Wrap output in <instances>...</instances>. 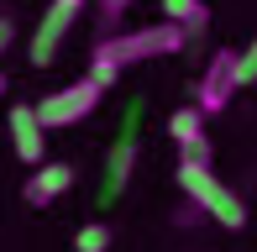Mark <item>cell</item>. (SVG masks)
<instances>
[{"instance_id": "1", "label": "cell", "mask_w": 257, "mask_h": 252, "mask_svg": "<svg viewBox=\"0 0 257 252\" xmlns=\"http://www.w3.org/2000/svg\"><path fill=\"white\" fill-rule=\"evenodd\" d=\"M184 48H189V32H184V27H173V21H153V27H137V32L100 37L95 42V58H89V74L110 89L121 68L147 63V58H173V53H184Z\"/></svg>"}, {"instance_id": "2", "label": "cell", "mask_w": 257, "mask_h": 252, "mask_svg": "<svg viewBox=\"0 0 257 252\" xmlns=\"http://www.w3.org/2000/svg\"><path fill=\"white\" fill-rule=\"evenodd\" d=\"M179 189H184V200H194L215 226H226V231H241V226H247L241 194L220 184V174L210 163H184V158H179Z\"/></svg>"}, {"instance_id": "3", "label": "cell", "mask_w": 257, "mask_h": 252, "mask_svg": "<svg viewBox=\"0 0 257 252\" xmlns=\"http://www.w3.org/2000/svg\"><path fill=\"white\" fill-rule=\"evenodd\" d=\"M100 95H105V84L95 74H84V79H74V84L53 89V95H42L37 100V121L48 126V132H58V126H79L89 110L100 105Z\"/></svg>"}, {"instance_id": "4", "label": "cell", "mask_w": 257, "mask_h": 252, "mask_svg": "<svg viewBox=\"0 0 257 252\" xmlns=\"http://www.w3.org/2000/svg\"><path fill=\"white\" fill-rule=\"evenodd\" d=\"M79 16H84V0H48V11L37 16V32H32V42H27V63L32 68H48Z\"/></svg>"}, {"instance_id": "5", "label": "cell", "mask_w": 257, "mask_h": 252, "mask_svg": "<svg viewBox=\"0 0 257 252\" xmlns=\"http://www.w3.org/2000/svg\"><path fill=\"white\" fill-rule=\"evenodd\" d=\"M236 89H241V84H236V53H231V48L210 53L205 74H200V89H194V105H200L205 116H220V110L231 105Z\"/></svg>"}, {"instance_id": "6", "label": "cell", "mask_w": 257, "mask_h": 252, "mask_svg": "<svg viewBox=\"0 0 257 252\" xmlns=\"http://www.w3.org/2000/svg\"><path fill=\"white\" fill-rule=\"evenodd\" d=\"M6 126H11V147H16V158L27 168H37V163H48V126L37 121V105H11V116H6Z\"/></svg>"}, {"instance_id": "7", "label": "cell", "mask_w": 257, "mask_h": 252, "mask_svg": "<svg viewBox=\"0 0 257 252\" xmlns=\"http://www.w3.org/2000/svg\"><path fill=\"white\" fill-rule=\"evenodd\" d=\"M74 163H37L27 174V184H21V200L32 205V210H48L53 200H63L68 189H74Z\"/></svg>"}, {"instance_id": "8", "label": "cell", "mask_w": 257, "mask_h": 252, "mask_svg": "<svg viewBox=\"0 0 257 252\" xmlns=\"http://www.w3.org/2000/svg\"><path fill=\"white\" fill-rule=\"evenodd\" d=\"M168 137L179 142L184 163H210V137H205V110L200 105H179L168 116Z\"/></svg>"}, {"instance_id": "9", "label": "cell", "mask_w": 257, "mask_h": 252, "mask_svg": "<svg viewBox=\"0 0 257 252\" xmlns=\"http://www.w3.org/2000/svg\"><path fill=\"white\" fill-rule=\"evenodd\" d=\"M132 163H137V110H132V121H126L121 142L110 147V163H105V200L126 189V179H132Z\"/></svg>"}, {"instance_id": "10", "label": "cell", "mask_w": 257, "mask_h": 252, "mask_svg": "<svg viewBox=\"0 0 257 252\" xmlns=\"http://www.w3.org/2000/svg\"><path fill=\"white\" fill-rule=\"evenodd\" d=\"M163 21H173L194 37V32L210 27V11H205V0H163Z\"/></svg>"}, {"instance_id": "11", "label": "cell", "mask_w": 257, "mask_h": 252, "mask_svg": "<svg viewBox=\"0 0 257 252\" xmlns=\"http://www.w3.org/2000/svg\"><path fill=\"white\" fill-rule=\"evenodd\" d=\"M110 242H115V236H110L105 221H89V226L74 231V252H110Z\"/></svg>"}, {"instance_id": "12", "label": "cell", "mask_w": 257, "mask_h": 252, "mask_svg": "<svg viewBox=\"0 0 257 252\" xmlns=\"http://www.w3.org/2000/svg\"><path fill=\"white\" fill-rule=\"evenodd\" d=\"M236 84H241V89L257 84V37L247 42V53H236Z\"/></svg>"}, {"instance_id": "13", "label": "cell", "mask_w": 257, "mask_h": 252, "mask_svg": "<svg viewBox=\"0 0 257 252\" xmlns=\"http://www.w3.org/2000/svg\"><path fill=\"white\" fill-rule=\"evenodd\" d=\"M132 11V0H100V16H105V27H115V21Z\"/></svg>"}, {"instance_id": "14", "label": "cell", "mask_w": 257, "mask_h": 252, "mask_svg": "<svg viewBox=\"0 0 257 252\" xmlns=\"http://www.w3.org/2000/svg\"><path fill=\"white\" fill-rule=\"evenodd\" d=\"M11 42H16V21H11V16H0V53H6Z\"/></svg>"}, {"instance_id": "15", "label": "cell", "mask_w": 257, "mask_h": 252, "mask_svg": "<svg viewBox=\"0 0 257 252\" xmlns=\"http://www.w3.org/2000/svg\"><path fill=\"white\" fill-rule=\"evenodd\" d=\"M6 89H11V79H6V74H0V95H6Z\"/></svg>"}]
</instances>
